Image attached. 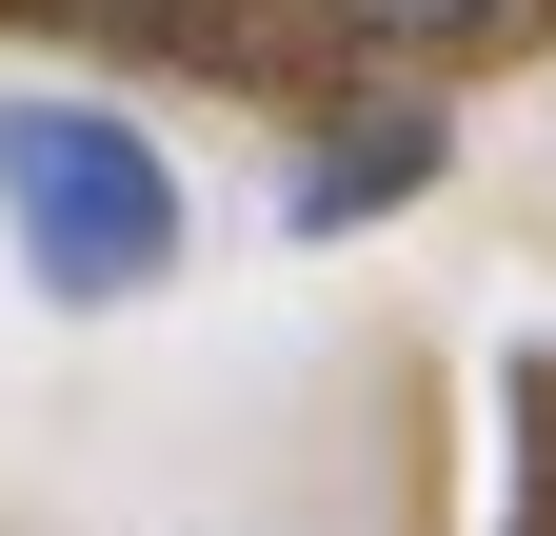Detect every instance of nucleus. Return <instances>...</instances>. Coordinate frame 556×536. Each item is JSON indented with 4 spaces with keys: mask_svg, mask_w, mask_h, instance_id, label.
I'll return each mask as SVG.
<instances>
[{
    "mask_svg": "<svg viewBox=\"0 0 556 536\" xmlns=\"http://www.w3.org/2000/svg\"><path fill=\"white\" fill-rule=\"evenodd\" d=\"M0 239L40 298H160L179 279V159L100 100H0Z\"/></svg>",
    "mask_w": 556,
    "mask_h": 536,
    "instance_id": "1",
    "label": "nucleus"
},
{
    "mask_svg": "<svg viewBox=\"0 0 556 536\" xmlns=\"http://www.w3.org/2000/svg\"><path fill=\"white\" fill-rule=\"evenodd\" d=\"M438 179V119H378V140H338V159H299V239H338V219H378V199H417Z\"/></svg>",
    "mask_w": 556,
    "mask_h": 536,
    "instance_id": "2",
    "label": "nucleus"
},
{
    "mask_svg": "<svg viewBox=\"0 0 556 536\" xmlns=\"http://www.w3.org/2000/svg\"><path fill=\"white\" fill-rule=\"evenodd\" d=\"M358 40H457V21H497V0H338Z\"/></svg>",
    "mask_w": 556,
    "mask_h": 536,
    "instance_id": "3",
    "label": "nucleus"
}]
</instances>
